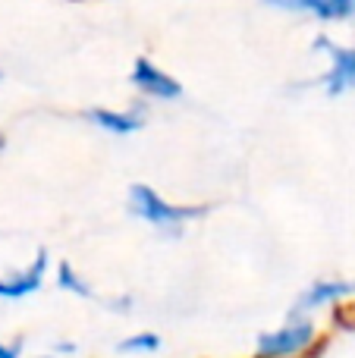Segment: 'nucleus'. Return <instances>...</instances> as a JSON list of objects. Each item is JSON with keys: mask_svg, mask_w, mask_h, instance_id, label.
I'll return each mask as SVG.
<instances>
[{"mask_svg": "<svg viewBox=\"0 0 355 358\" xmlns=\"http://www.w3.org/2000/svg\"><path fill=\"white\" fill-rule=\"evenodd\" d=\"M57 283H60V289L75 292L79 299H88V296H92V286H88L85 280H82L69 264H60V271H57Z\"/></svg>", "mask_w": 355, "mask_h": 358, "instance_id": "obj_10", "label": "nucleus"}, {"mask_svg": "<svg viewBox=\"0 0 355 358\" xmlns=\"http://www.w3.org/2000/svg\"><path fill=\"white\" fill-rule=\"evenodd\" d=\"M44 277H48V255L38 252L29 267L10 273V277H0V299H3V302H19V299L41 289Z\"/></svg>", "mask_w": 355, "mask_h": 358, "instance_id": "obj_5", "label": "nucleus"}, {"mask_svg": "<svg viewBox=\"0 0 355 358\" xmlns=\"http://www.w3.org/2000/svg\"><path fill=\"white\" fill-rule=\"evenodd\" d=\"M129 210L145 220L148 227H157V229H180L186 220L198 217L201 210L198 208H186V204H173L154 192L151 185H132L129 189Z\"/></svg>", "mask_w": 355, "mask_h": 358, "instance_id": "obj_1", "label": "nucleus"}, {"mask_svg": "<svg viewBox=\"0 0 355 358\" xmlns=\"http://www.w3.org/2000/svg\"><path fill=\"white\" fill-rule=\"evenodd\" d=\"M314 343V324L308 317H293L289 324L268 334L258 340V355L261 358H296L299 352H305Z\"/></svg>", "mask_w": 355, "mask_h": 358, "instance_id": "obj_2", "label": "nucleus"}, {"mask_svg": "<svg viewBox=\"0 0 355 358\" xmlns=\"http://www.w3.org/2000/svg\"><path fill=\"white\" fill-rule=\"evenodd\" d=\"M132 85L151 101H176L182 94L180 82H176L170 73H164L157 63L145 60V57L136 60V66H132Z\"/></svg>", "mask_w": 355, "mask_h": 358, "instance_id": "obj_4", "label": "nucleus"}, {"mask_svg": "<svg viewBox=\"0 0 355 358\" xmlns=\"http://www.w3.org/2000/svg\"><path fill=\"white\" fill-rule=\"evenodd\" d=\"M349 296H355V283H349V280H314L296 302V317L302 311H318L327 308V305H337Z\"/></svg>", "mask_w": 355, "mask_h": 358, "instance_id": "obj_6", "label": "nucleus"}, {"mask_svg": "<svg viewBox=\"0 0 355 358\" xmlns=\"http://www.w3.org/2000/svg\"><path fill=\"white\" fill-rule=\"evenodd\" d=\"M314 50L327 57V73L321 76V85L327 94H346L355 88V48L331 41V38H314Z\"/></svg>", "mask_w": 355, "mask_h": 358, "instance_id": "obj_3", "label": "nucleus"}, {"mask_svg": "<svg viewBox=\"0 0 355 358\" xmlns=\"http://www.w3.org/2000/svg\"><path fill=\"white\" fill-rule=\"evenodd\" d=\"M264 3L274 6V10H283V13H302V16L321 19V22L340 19V10L333 0H264Z\"/></svg>", "mask_w": 355, "mask_h": 358, "instance_id": "obj_8", "label": "nucleus"}, {"mask_svg": "<svg viewBox=\"0 0 355 358\" xmlns=\"http://www.w3.org/2000/svg\"><path fill=\"white\" fill-rule=\"evenodd\" d=\"M340 10V19H355V0H333Z\"/></svg>", "mask_w": 355, "mask_h": 358, "instance_id": "obj_12", "label": "nucleus"}, {"mask_svg": "<svg viewBox=\"0 0 355 358\" xmlns=\"http://www.w3.org/2000/svg\"><path fill=\"white\" fill-rule=\"evenodd\" d=\"M119 352H126V355H154L157 349H161V336L157 334H151V330H138V334H132V336H126V340H119Z\"/></svg>", "mask_w": 355, "mask_h": 358, "instance_id": "obj_9", "label": "nucleus"}, {"mask_svg": "<svg viewBox=\"0 0 355 358\" xmlns=\"http://www.w3.org/2000/svg\"><path fill=\"white\" fill-rule=\"evenodd\" d=\"M88 120H92L94 129H104L110 136H132L145 123L138 110H110V107H92Z\"/></svg>", "mask_w": 355, "mask_h": 358, "instance_id": "obj_7", "label": "nucleus"}, {"mask_svg": "<svg viewBox=\"0 0 355 358\" xmlns=\"http://www.w3.org/2000/svg\"><path fill=\"white\" fill-rule=\"evenodd\" d=\"M22 355V343H0V358H19Z\"/></svg>", "mask_w": 355, "mask_h": 358, "instance_id": "obj_11", "label": "nucleus"}, {"mask_svg": "<svg viewBox=\"0 0 355 358\" xmlns=\"http://www.w3.org/2000/svg\"><path fill=\"white\" fill-rule=\"evenodd\" d=\"M0 145H3V138H0Z\"/></svg>", "mask_w": 355, "mask_h": 358, "instance_id": "obj_13", "label": "nucleus"}]
</instances>
